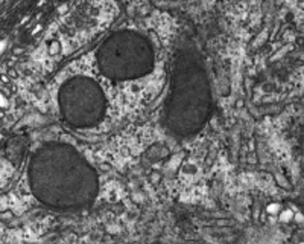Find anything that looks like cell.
Here are the masks:
<instances>
[{
    "label": "cell",
    "mask_w": 304,
    "mask_h": 244,
    "mask_svg": "<svg viewBox=\"0 0 304 244\" xmlns=\"http://www.w3.org/2000/svg\"><path fill=\"white\" fill-rule=\"evenodd\" d=\"M292 218V212L290 211H287V212H284L283 215H281V220L283 221H286V220H290Z\"/></svg>",
    "instance_id": "1"
},
{
    "label": "cell",
    "mask_w": 304,
    "mask_h": 244,
    "mask_svg": "<svg viewBox=\"0 0 304 244\" xmlns=\"http://www.w3.org/2000/svg\"><path fill=\"white\" fill-rule=\"evenodd\" d=\"M277 209H278V204H271V206H269V212H271V214H272V212L275 214Z\"/></svg>",
    "instance_id": "2"
},
{
    "label": "cell",
    "mask_w": 304,
    "mask_h": 244,
    "mask_svg": "<svg viewBox=\"0 0 304 244\" xmlns=\"http://www.w3.org/2000/svg\"><path fill=\"white\" fill-rule=\"evenodd\" d=\"M5 46H6V41H5V40H3V41H0V54L3 52V47H5Z\"/></svg>",
    "instance_id": "3"
},
{
    "label": "cell",
    "mask_w": 304,
    "mask_h": 244,
    "mask_svg": "<svg viewBox=\"0 0 304 244\" xmlns=\"http://www.w3.org/2000/svg\"><path fill=\"white\" fill-rule=\"evenodd\" d=\"M2 99H5L2 95H0V107H3V105H6V101H2Z\"/></svg>",
    "instance_id": "4"
}]
</instances>
